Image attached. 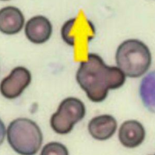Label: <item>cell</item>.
I'll return each instance as SVG.
<instances>
[{
    "label": "cell",
    "instance_id": "obj_14",
    "mask_svg": "<svg viewBox=\"0 0 155 155\" xmlns=\"http://www.w3.org/2000/svg\"><path fill=\"white\" fill-rule=\"evenodd\" d=\"M153 155H155V154H153Z\"/></svg>",
    "mask_w": 155,
    "mask_h": 155
},
{
    "label": "cell",
    "instance_id": "obj_9",
    "mask_svg": "<svg viewBox=\"0 0 155 155\" xmlns=\"http://www.w3.org/2000/svg\"><path fill=\"white\" fill-rule=\"evenodd\" d=\"M117 127L116 119L107 114L93 117L88 124L90 134L97 140H106L111 138L116 133Z\"/></svg>",
    "mask_w": 155,
    "mask_h": 155
},
{
    "label": "cell",
    "instance_id": "obj_11",
    "mask_svg": "<svg viewBox=\"0 0 155 155\" xmlns=\"http://www.w3.org/2000/svg\"><path fill=\"white\" fill-rule=\"evenodd\" d=\"M40 155H69L67 147L58 142H51L44 146Z\"/></svg>",
    "mask_w": 155,
    "mask_h": 155
},
{
    "label": "cell",
    "instance_id": "obj_10",
    "mask_svg": "<svg viewBox=\"0 0 155 155\" xmlns=\"http://www.w3.org/2000/svg\"><path fill=\"white\" fill-rule=\"evenodd\" d=\"M139 92L144 107L149 111L155 113V70L142 78Z\"/></svg>",
    "mask_w": 155,
    "mask_h": 155
},
{
    "label": "cell",
    "instance_id": "obj_8",
    "mask_svg": "<svg viewBox=\"0 0 155 155\" xmlns=\"http://www.w3.org/2000/svg\"><path fill=\"white\" fill-rule=\"evenodd\" d=\"M25 25V18L19 8L6 6L0 9V31L7 35L19 33Z\"/></svg>",
    "mask_w": 155,
    "mask_h": 155
},
{
    "label": "cell",
    "instance_id": "obj_5",
    "mask_svg": "<svg viewBox=\"0 0 155 155\" xmlns=\"http://www.w3.org/2000/svg\"><path fill=\"white\" fill-rule=\"evenodd\" d=\"M31 82V74L25 67H15L0 83V93L3 97L13 99L19 97Z\"/></svg>",
    "mask_w": 155,
    "mask_h": 155
},
{
    "label": "cell",
    "instance_id": "obj_13",
    "mask_svg": "<svg viewBox=\"0 0 155 155\" xmlns=\"http://www.w3.org/2000/svg\"><path fill=\"white\" fill-rule=\"evenodd\" d=\"M0 1H9V0H0Z\"/></svg>",
    "mask_w": 155,
    "mask_h": 155
},
{
    "label": "cell",
    "instance_id": "obj_2",
    "mask_svg": "<svg viewBox=\"0 0 155 155\" xmlns=\"http://www.w3.org/2000/svg\"><path fill=\"white\" fill-rule=\"evenodd\" d=\"M117 67L129 78H137L149 70L152 62L148 47L142 41L128 39L117 47L115 54Z\"/></svg>",
    "mask_w": 155,
    "mask_h": 155
},
{
    "label": "cell",
    "instance_id": "obj_12",
    "mask_svg": "<svg viewBox=\"0 0 155 155\" xmlns=\"http://www.w3.org/2000/svg\"><path fill=\"white\" fill-rule=\"evenodd\" d=\"M6 134H7V130L5 129V125L2 122V120L0 119V145L4 142Z\"/></svg>",
    "mask_w": 155,
    "mask_h": 155
},
{
    "label": "cell",
    "instance_id": "obj_6",
    "mask_svg": "<svg viewBox=\"0 0 155 155\" xmlns=\"http://www.w3.org/2000/svg\"><path fill=\"white\" fill-rule=\"evenodd\" d=\"M53 26L44 16L36 15L30 18L24 25L27 39L33 44H42L48 41L52 35Z\"/></svg>",
    "mask_w": 155,
    "mask_h": 155
},
{
    "label": "cell",
    "instance_id": "obj_4",
    "mask_svg": "<svg viewBox=\"0 0 155 155\" xmlns=\"http://www.w3.org/2000/svg\"><path fill=\"white\" fill-rule=\"evenodd\" d=\"M85 112V107L82 101L74 97H67L61 102L57 111L51 115L50 126L58 134H68L76 123L83 119Z\"/></svg>",
    "mask_w": 155,
    "mask_h": 155
},
{
    "label": "cell",
    "instance_id": "obj_1",
    "mask_svg": "<svg viewBox=\"0 0 155 155\" xmlns=\"http://www.w3.org/2000/svg\"><path fill=\"white\" fill-rule=\"evenodd\" d=\"M76 79L91 101L101 102L107 98L110 90L124 85L126 76L117 66L108 65L99 54L90 53L87 59L81 62Z\"/></svg>",
    "mask_w": 155,
    "mask_h": 155
},
{
    "label": "cell",
    "instance_id": "obj_3",
    "mask_svg": "<svg viewBox=\"0 0 155 155\" xmlns=\"http://www.w3.org/2000/svg\"><path fill=\"white\" fill-rule=\"evenodd\" d=\"M7 141L12 148L21 155H35L39 150L43 140L38 124L25 117L12 121L7 129Z\"/></svg>",
    "mask_w": 155,
    "mask_h": 155
},
{
    "label": "cell",
    "instance_id": "obj_7",
    "mask_svg": "<svg viewBox=\"0 0 155 155\" xmlns=\"http://www.w3.org/2000/svg\"><path fill=\"white\" fill-rule=\"evenodd\" d=\"M146 132L143 125L136 120L124 121L119 127L118 138L120 143L128 148L140 145L145 138Z\"/></svg>",
    "mask_w": 155,
    "mask_h": 155
}]
</instances>
